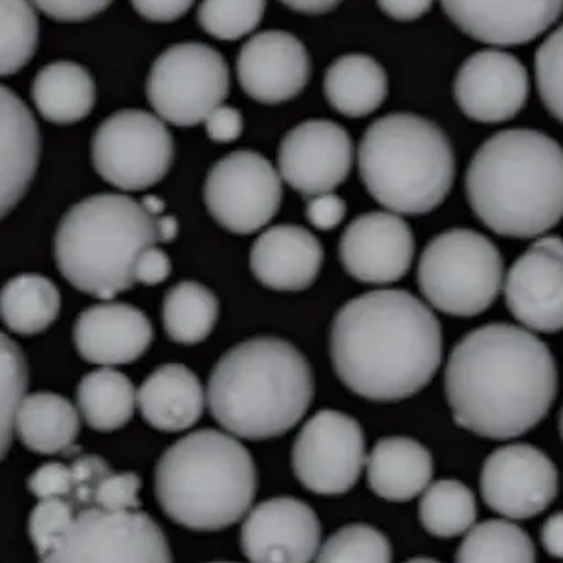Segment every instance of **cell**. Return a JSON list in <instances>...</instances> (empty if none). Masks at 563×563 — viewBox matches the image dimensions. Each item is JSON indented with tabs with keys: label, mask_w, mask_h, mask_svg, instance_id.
Masks as SVG:
<instances>
[{
	"label": "cell",
	"mask_w": 563,
	"mask_h": 563,
	"mask_svg": "<svg viewBox=\"0 0 563 563\" xmlns=\"http://www.w3.org/2000/svg\"><path fill=\"white\" fill-rule=\"evenodd\" d=\"M323 90L332 109L343 117H369L386 101L387 74L373 57L349 54L327 68Z\"/></svg>",
	"instance_id": "obj_29"
},
{
	"label": "cell",
	"mask_w": 563,
	"mask_h": 563,
	"mask_svg": "<svg viewBox=\"0 0 563 563\" xmlns=\"http://www.w3.org/2000/svg\"><path fill=\"white\" fill-rule=\"evenodd\" d=\"M353 140L340 123L309 120L283 139L277 166L283 180L307 199L331 194L353 167Z\"/></svg>",
	"instance_id": "obj_15"
},
{
	"label": "cell",
	"mask_w": 563,
	"mask_h": 563,
	"mask_svg": "<svg viewBox=\"0 0 563 563\" xmlns=\"http://www.w3.org/2000/svg\"><path fill=\"white\" fill-rule=\"evenodd\" d=\"M142 206H144L145 210L150 211L153 217H158L166 210L164 200L158 199L156 195H145L144 199H142Z\"/></svg>",
	"instance_id": "obj_53"
},
{
	"label": "cell",
	"mask_w": 563,
	"mask_h": 563,
	"mask_svg": "<svg viewBox=\"0 0 563 563\" xmlns=\"http://www.w3.org/2000/svg\"><path fill=\"white\" fill-rule=\"evenodd\" d=\"M265 10L266 0H202L200 29L219 41H238L260 26Z\"/></svg>",
	"instance_id": "obj_36"
},
{
	"label": "cell",
	"mask_w": 563,
	"mask_h": 563,
	"mask_svg": "<svg viewBox=\"0 0 563 563\" xmlns=\"http://www.w3.org/2000/svg\"><path fill=\"white\" fill-rule=\"evenodd\" d=\"M76 505L68 497H45L30 514L29 534L41 562L51 554L57 541L73 527L78 516Z\"/></svg>",
	"instance_id": "obj_39"
},
{
	"label": "cell",
	"mask_w": 563,
	"mask_h": 563,
	"mask_svg": "<svg viewBox=\"0 0 563 563\" xmlns=\"http://www.w3.org/2000/svg\"><path fill=\"white\" fill-rule=\"evenodd\" d=\"M172 276V260L167 257L166 252L156 249L155 244L144 250L136 263V282L147 287L161 285Z\"/></svg>",
	"instance_id": "obj_48"
},
{
	"label": "cell",
	"mask_w": 563,
	"mask_h": 563,
	"mask_svg": "<svg viewBox=\"0 0 563 563\" xmlns=\"http://www.w3.org/2000/svg\"><path fill=\"white\" fill-rule=\"evenodd\" d=\"M70 468H73L74 479L70 499L79 510L92 507L98 486L101 485V481L106 479L107 475L112 474L111 466L98 455H81V457L74 461Z\"/></svg>",
	"instance_id": "obj_42"
},
{
	"label": "cell",
	"mask_w": 563,
	"mask_h": 563,
	"mask_svg": "<svg viewBox=\"0 0 563 563\" xmlns=\"http://www.w3.org/2000/svg\"><path fill=\"white\" fill-rule=\"evenodd\" d=\"M161 243L158 219L128 195L100 194L65 213L56 239L57 268L79 292L112 299L134 287L144 250Z\"/></svg>",
	"instance_id": "obj_6"
},
{
	"label": "cell",
	"mask_w": 563,
	"mask_h": 563,
	"mask_svg": "<svg viewBox=\"0 0 563 563\" xmlns=\"http://www.w3.org/2000/svg\"><path fill=\"white\" fill-rule=\"evenodd\" d=\"M534 70L543 106L563 123V24L536 52Z\"/></svg>",
	"instance_id": "obj_40"
},
{
	"label": "cell",
	"mask_w": 563,
	"mask_h": 563,
	"mask_svg": "<svg viewBox=\"0 0 563 563\" xmlns=\"http://www.w3.org/2000/svg\"><path fill=\"white\" fill-rule=\"evenodd\" d=\"M393 560L391 543L371 525H347L321 545L318 562H376Z\"/></svg>",
	"instance_id": "obj_37"
},
{
	"label": "cell",
	"mask_w": 563,
	"mask_h": 563,
	"mask_svg": "<svg viewBox=\"0 0 563 563\" xmlns=\"http://www.w3.org/2000/svg\"><path fill=\"white\" fill-rule=\"evenodd\" d=\"M175 144L166 123L151 112L128 109L107 118L92 139V164L107 184L144 191L173 166Z\"/></svg>",
	"instance_id": "obj_10"
},
{
	"label": "cell",
	"mask_w": 563,
	"mask_h": 563,
	"mask_svg": "<svg viewBox=\"0 0 563 563\" xmlns=\"http://www.w3.org/2000/svg\"><path fill=\"white\" fill-rule=\"evenodd\" d=\"M142 479L134 472L107 475L96 492V507L106 510H139Z\"/></svg>",
	"instance_id": "obj_41"
},
{
	"label": "cell",
	"mask_w": 563,
	"mask_h": 563,
	"mask_svg": "<svg viewBox=\"0 0 563 563\" xmlns=\"http://www.w3.org/2000/svg\"><path fill=\"white\" fill-rule=\"evenodd\" d=\"M79 417V409L68 398L56 393H34L19 408L15 431L30 452L73 453L81 428Z\"/></svg>",
	"instance_id": "obj_27"
},
{
	"label": "cell",
	"mask_w": 563,
	"mask_h": 563,
	"mask_svg": "<svg viewBox=\"0 0 563 563\" xmlns=\"http://www.w3.org/2000/svg\"><path fill=\"white\" fill-rule=\"evenodd\" d=\"M441 4L463 34L492 46L530 43L563 13V0H441Z\"/></svg>",
	"instance_id": "obj_21"
},
{
	"label": "cell",
	"mask_w": 563,
	"mask_h": 563,
	"mask_svg": "<svg viewBox=\"0 0 563 563\" xmlns=\"http://www.w3.org/2000/svg\"><path fill=\"white\" fill-rule=\"evenodd\" d=\"M503 257L483 233L453 228L426 246L419 263L420 292L431 307L455 318L479 316L503 287Z\"/></svg>",
	"instance_id": "obj_8"
},
{
	"label": "cell",
	"mask_w": 563,
	"mask_h": 563,
	"mask_svg": "<svg viewBox=\"0 0 563 563\" xmlns=\"http://www.w3.org/2000/svg\"><path fill=\"white\" fill-rule=\"evenodd\" d=\"M415 238L395 211H373L354 219L340 241V261L349 276L369 285H389L408 274Z\"/></svg>",
	"instance_id": "obj_18"
},
{
	"label": "cell",
	"mask_w": 563,
	"mask_h": 563,
	"mask_svg": "<svg viewBox=\"0 0 563 563\" xmlns=\"http://www.w3.org/2000/svg\"><path fill=\"white\" fill-rule=\"evenodd\" d=\"M145 90L156 117L177 128H194L227 100L230 68L216 48L180 43L156 57Z\"/></svg>",
	"instance_id": "obj_9"
},
{
	"label": "cell",
	"mask_w": 563,
	"mask_h": 563,
	"mask_svg": "<svg viewBox=\"0 0 563 563\" xmlns=\"http://www.w3.org/2000/svg\"><path fill=\"white\" fill-rule=\"evenodd\" d=\"M0 178H2V217L21 202L40 166L41 134L34 114L12 89L0 92Z\"/></svg>",
	"instance_id": "obj_24"
},
{
	"label": "cell",
	"mask_w": 563,
	"mask_h": 563,
	"mask_svg": "<svg viewBox=\"0 0 563 563\" xmlns=\"http://www.w3.org/2000/svg\"><path fill=\"white\" fill-rule=\"evenodd\" d=\"M279 2L290 8L292 12L305 13V15H323L342 4V0H279Z\"/></svg>",
	"instance_id": "obj_51"
},
{
	"label": "cell",
	"mask_w": 563,
	"mask_h": 563,
	"mask_svg": "<svg viewBox=\"0 0 563 563\" xmlns=\"http://www.w3.org/2000/svg\"><path fill=\"white\" fill-rule=\"evenodd\" d=\"M43 562H173V554L147 514L92 505L79 510Z\"/></svg>",
	"instance_id": "obj_11"
},
{
	"label": "cell",
	"mask_w": 563,
	"mask_h": 563,
	"mask_svg": "<svg viewBox=\"0 0 563 563\" xmlns=\"http://www.w3.org/2000/svg\"><path fill=\"white\" fill-rule=\"evenodd\" d=\"M365 464L364 430L342 411L321 409L294 441V474L307 490L320 496L351 490Z\"/></svg>",
	"instance_id": "obj_13"
},
{
	"label": "cell",
	"mask_w": 563,
	"mask_h": 563,
	"mask_svg": "<svg viewBox=\"0 0 563 563\" xmlns=\"http://www.w3.org/2000/svg\"><path fill=\"white\" fill-rule=\"evenodd\" d=\"M244 118L238 109L230 106L217 107L210 117L206 118V131L217 144H230L243 134Z\"/></svg>",
	"instance_id": "obj_46"
},
{
	"label": "cell",
	"mask_w": 563,
	"mask_h": 563,
	"mask_svg": "<svg viewBox=\"0 0 563 563\" xmlns=\"http://www.w3.org/2000/svg\"><path fill=\"white\" fill-rule=\"evenodd\" d=\"M46 18L59 23H84L106 12L112 0H32Z\"/></svg>",
	"instance_id": "obj_43"
},
{
	"label": "cell",
	"mask_w": 563,
	"mask_h": 563,
	"mask_svg": "<svg viewBox=\"0 0 563 563\" xmlns=\"http://www.w3.org/2000/svg\"><path fill=\"white\" fill-rule=\"evenodd\" d=\"M62 296L48 277L21 274L2 288L0 314L10 331L21 336H34L46 331L57 320Z\"/></svg>",
	"instance_id": "obj_30"
},
{
	"label": "cell",
	"mask_w": 563,
	"mask_h": 563,
	"mask_svg": "<svg viewBox=\"0 0 563 563\" xmlns=\"http://www.w3.org/2000/svg\"><path fill=\"white\" fill-rule=\"evenodd\" d=\"M444 391L461 428L507 441L545 419L558 393L556 362L527 329L488 323L453 347Z\"/></svg>",
	"instance_id": "obj_1"
},
{
	"label": "cell",
	"mask_w": 563,
	"mask_h": 563,
	"mask_svg": "<svg viewBox=\"0 0 563 563\" xmlns=\"http://www.w3.org/2000/svg\"><path fill=\"white\" fill-rule=\"evenodd\" d=\"M323 263L320 241L301 227L279 224L255 239L250 268L255 279L279 292H299L318 279Z\"/></svg>",
	"instance_id": "obj_23"
},
{
	"label": "cell",
	"mask_w": 563,
	"mask_h": 563,
	"mask_svg": "<svg viewBox=\"0 0 563 563\" xmlns=\"http://www.w3.org/2000/svg\"><path fill=\"white\" fill-rule=\"evenodd\" d=\"M455 562H536V549L518 525L490 519L466 532Z\"/></svg>",
	"instance_id": "obj_34"
},
{
	"label": "cell",
	"mask_w": 563,
	"mask_h": 563,
	"mask_svg": "<svg viewBox=\"0 0 563 563\" xmlns=\"http://www.w3.org/2000/svg\"><path fill=\"white\" fill-rule=\"evenodd\" d=\"M358 169L365 189L378 205L398 216H424L452 191L455 155L437 123L395 112L365 131Z\"/></svg>",
	"instance_id": "obj_7"
},
{
	"label": "cell",
	"mask_w": 563,
	"mask_h": 563,
	"mask_svg": "<svg viewBox=\"0 0 563 563\" xmlns=\"http://www.w3.org/2000/svg\"><path fill=\"white\" fill-rule=\"evenodd\" d=\"M453 96L464 117L474 122H508L527 103L529 74L508 52L481 51L459 68Z\"/></svg>",
	"instance_id": "obj_19"
},
{
	"label": "cell",
	"mask_w": 563,
	"mask_h": 563,
	"mask_svg": "<svg viewBox=\"0 0 563 563\" xmlns=\"http://www.w3.org/2000/svg\"><path fill=\"white\" fill-rule=\"evenodd\" d=\"M558 470L547 453L530 444H507L486 457L481 496L494 512L529 519L551 507L558 496Z\"/></svg>",
	"instance_id": "obj_14"
},
{
	"label": "cell",
	"mask_w": 563,
	"mask_h": 563,
	"mask_svg": "<svg viewBox=\"0 0 563 563\" xmlns=\"http://www.w3.org/2000/svg\"><path fill=\"white\" fill-rule=\"evenodd\" d=\"M310 73L312 65L303 43L283 30L255 34L239 52V84L263 106L294 100L309 84Z\"/></svg>",
	"instance_id": "obj_20"
},
{
	"label": "cell",
	"mask_w": 563,
	"mask_h": 563,
	"mask_svg": "<svg viewBox=\"0 0 563 563\" xmlns=\"http://www.w3.org/2000/svg\"><path fill=\"white\" fill-rule=\"evenodd\" d=\"M419 518L422 527L435 538L466 534L477 518L474 494L461 481H437L422 494Z\"/></svg>",
	"instance_id": "obj_33"
},
{
	"label": "cell",
	"mask_w": 563,
	"mask_h": 563,
	"mask_svg": "<svg viewBox=\"0 0 563 563\" xmlns=\"http://www.w3.org/2000/svg\"><path fill=\"white\" fill-rule=\"evenodd\" d=\"M345 213H347V206L332 191L310 197L307 205V219L312 227L323 232L340 227V222L345 219Z\"/></svg>",
	"instance_id": "obj_45"
},
{
	"label": "cell",
	"mask_w": 563,
	"mask_h": 563,
	"mask_svg": "<svg viewBox=\"0 0 563 563\" xmlns=\"http://www.w3.org/2000/svg\"><path fill=\"white\" fill-rule=\"evenodd\" d=\"M139 393L120 371L103 367L85 375L78 386V409L96 431L120 430L133 419Z\"/></svg>",
	"instance_id": "obj_31"
},
{
	"label": "cell",
	"mask_w": 563,
	"mask_h": 563,
	"mask_svg": "<svg viewBox=\"0 0 563 563\" xmlns=\"http://www.w3.org/2000/svg\"><path fill=\"white\" fill-rule=\"evenodd\" d=\"M96 96L89 70L74 62L46 65L32 85V98L41 117L57 125H73L89 117Z\"/></svg>",
	"instance_id": "obj_28"
},
{
	"label": "cell",
	"mask_w": 563,
	"mask_h": 563,
	"mask_svg": "<svg viewBox=\"0 0 563 563\" xmlns=\"http://www.w3.org/2000/svg\"><path fill=\"white\" fill-rule=\"evenodd\" d=\"M0 73L2 78L26 67L40 43V21L32 0H0Z\"/></svg>",
	"instance_id": "obj_35"
},
{
	"label": "cell",
	"mask_w": 563,
	"mask_h": 563,
	"mask_svg": "<svg viewBox=\"0 0 563 563\" xmlns=\"http://www.w3.org/2000/svg\"><path fill=\"white\" fill-rule=\"evenodd\" d=\"M206 395L224 430L266 441L285 435L303 419L314 398V375L292 343L252 338L222 354Z\"/></svg>",
	"instance_id": "obj_4"
},
{
	"label": "cell",
	"mask_w": 563,
	"mask_h": 563,
	"mask_svg": "<svg viewBox=\"0 0 563 563\" xmlns=\"http://www.w3.org/2000/svg\"><path fill=\"white\" fill-rule=\"evenodd\" d=\"M282 175L255 151H233L211 167L205 205L228 232H260L277 216L283 200Z\"/></svg>",
	"instance_id": "obj_12"
},
{
	"label": "cell",
	"mask_w": 563,
	"mask_h": 563,
	"mask_svg": "<svg viewBox=\"0 0 563 563\" xmlns=\"http://www.w3.org/2000/svg\"><path fill=\"white\" fill-rule=\"evenodd\" d=\"M73 468L62 463L43 464L29 477V490L37 499L73 496Z\"/></svg>",
	"instance_id": "obj_44"
},
{
	"label": "cell",
	"mask_w": 563,
	"mask_h": 563,
	"mask_svg": "<svg viewBox=\"0 0 563 563\" xmlns=\"http://www.w3.org/2000/svg\"><path fill=\"white\" fill-rule=\"evenodd\" d=\"M331 360L354 395L373 402L406 400L441 367V323L406 290L362 294L332 321Z\"/></svg>",
	"instance_id": "obj_2"
},
{
	"label": "cell",
	"mask_w": 563,
	"mask_h": 563,
	"mask_svg": "<svg viewBox=\"0 0 563 563\" xmlns=\"http://www.w3.org/2000/svg\"><path fill=\"white\" fill-rule=\"evenodd\" d=\"M241 549L255 563L312 562L321 549L320 519L296 497L268 499L244 519Z\"/></svg>",
	"instance_id": "obj_17"
},
{
	"label": "cell",
	"mask_w": 563,
	"mask_h": 563,
	"mask_svg": "<svg viewBox=\"0 0 563 563\" xmlns=\"http://www.w3.org/2000/svg\"><path fill=\"white\" fill-rule=\"evenodd\" d=\"M206 400L208 395L197 375L180 364L162 365L139 389L140 413L151 428L166 433L197 424Z\"/></svg>",
	"instance_id": "obj_25"
},
{
	"label": "cell",
	"mask_w": 563,
	"mask_h": 563,
	"mask_svg": "<svg viewBox=\"0 0 563 563\" xmlns=\"http://www.w3.org/2000/svg\"><path fill=\"white\" fill-rule=\"evenodd\" d=\"M2 457H7L8 448L12 444V433L15 430V417L23 404L29 369L26 358L18 343L2 334Z\"/></svg>",
	"instance_id": "obj_38"
},
{
	"label": "cell",
	"mask_w": 563,
	"mask_h": 563,
	"mask_svg": "<svg viewBox=\"0 0 563 563\" xmlns=\"http://www.w3.org/2000/svg\"><path fill=\"white\" fill-rule=\"evenodd\" d=\"M475 217L501 238H540L563 219V147L534 129H508L475 151L466 172Z\"/></svg>",
	"instance_id": "obj_3"
},
{
	"label": "cell",
	"mask_w": 563,
	"mask_h": 563,
	"mask_svg": "<svg viewBox=\"0 0 563 563\" xmlns=\"http://www.w3.org/2000/svg\"><path fill=\"white\" fill-rule=\"evenodd\" d=\"M140 18L151 23H173L191 10L195 0H131Z\"/></svg>",
	"instance_id": "obj_47"
},
{
	"label": "cell",
	"mask_w": 563,
	"mask_h": 563,
	"mask_svg": "<svg viewBox=\"0 0 563 563\" xmlns=\"http://www.w3.org/2000/svg\"><path fill=\"white\" fill-rule=\"evenodd\" d=\"M255 492L254 457L224 431H194L156 464V499L167 518L189 530L232 527L249 512Z\"/></svg>",
	"instance_id": "obj_5"
},
{
	"label": "cell",
	"mask_w": 563,
	"mask_h": 563,
	"mask_svg": "<svg viewBox=\"0 0 563 563\" xmlns=\"http://www.w3.org/2000/svg\"><path fill=\"white\" fill-rule=\"evenodd\" d=\"M153 342L150 318L128 303H101L84 310L74 323L79 356L95 365L133 364Z\"/></svg>",
	"instance_id": "obj_22"
},
{
	"label": "cell",
	"mask_w": 563,
	"mask_h": 563,
	"mask_svg": "<svg viewBox=\"0 0 563 563\" xmlns=\"http://www.w3.org/2000/svg\"><path fill=\"white\" fill-rule=\"evenodd\" d=\"M178 222L175 217H162L158 219V235H161V243H172L173 239L177 238Z\"/></svg>",
	"instance_id": "obj_52"
},
{
	"label": "cell",
	"mask_w": 563,
	"mask_h": 563,
	"mask_svg": "<svg viewBox=\"0 0 563 563\" xmlns=\"http://www.w3.org/2000/svg\"><path fill=\"white\" fill-rule=\"evenodd\" d=\"M510 314L536 332L563 329V241L541 238L519 257L505 279Z\"/></svg>",
	"instance_id": "obj_16"
},
{
	"label": "cell",
	"mask_w": 563,
	"mask_h": 563,
	"mask_svg": "<svg viewBox=\"0 0 563 563\" xmlns=\"http://www.w3.org/2000/svg\"><path fill=\"white\" fill-rule=\"evenodd\" d=\"M433 459L420 442L408 437H386L367 457V483L386 501H411L430 486Z\"/></svg>",
	"instance_id": "obj_26"
},
{
	"label": "cell",
	"mask_w": 563,
	"mask_h": 563,
	"mask_svg": "<svg viewBox=\"0 0 563 563\" xmlns=\"http://www.w3.org/2000/svg\"><path fill=\"white\" fill-rule=\"evenodd\" d=\"M560 433H562V439H563V409H562V413H560Z\"/></svg>",
	"instance_id": "obj_54"
},
{
	"label": "cell",
	"mask_w": 563,
	"mask_h": 563,
	"mask_svg": "<svg viewBox=\"0 0 563 563\" xmlns=\"http://www.w3.org/2000/svg\"><path fill=\"white\" fill-rule=\"evenodd\" d=\"M217 318L219 299L205 285L183 282L167 290L162 320L173 342L183 345L205 342L216 329Z\"/></svg>",
	"instance_id": "obj_32"
},
{
	"label": "cell",
	"mask_w": 563,
	"mask_h": 563,
	"mask_svg": "<svg viewBox=\"0 0 563 563\" xmlns=\"http://www.w3.org/2000/svg\"><path fill=\"white\" fill-rule=\"evenodd\" d=\"M541 543L551 556L563 560V512L552 514L543 523Z\"/></svg>",
	"instance_id": "obj_50"
},
{
	"label": "cell",
	"mask_w": 563,
	"mask_h": 563,
	"mask_svg": "<svg viewBox=\"0 0 563 563\" xmlns=\"http://www.w3.org/2000/svg\"><path fill=\"white\" fill-rule=\"evenodd\" d=\"M382 12L395 21H415L430 12L433 0H376Z\"/></svg>",
	"instance_id": "obj_49"
}]
</instances>
